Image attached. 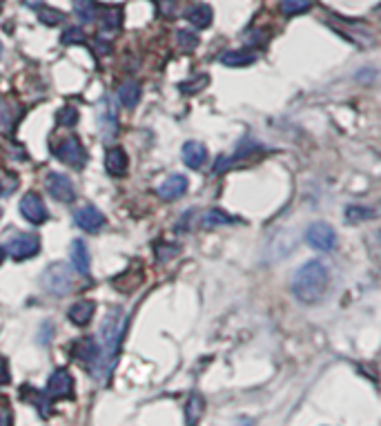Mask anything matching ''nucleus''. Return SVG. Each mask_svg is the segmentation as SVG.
Segmentation results:
<instances>
[{"instance_id": "obj_3", "label": "nucleus", "mask_w": 381, "mask_h": 426, "mask_svg": "<svg viewBox=\"0 0 381 426\" xmlns=\"http://www.w3.org/2000/svg\"><path fill=\"white\" fill-rule=\"evenodd\" d=\"M40 283H42V288H45V292L56 295V297H65L74 290L76 277H74L72 268L59 261V264H52L45 268V273L40 277Z\"/></svg>"}, {"instance_id": "obj_12", "label": "nucleus", "mask_w": 381, "mask_h": 426, "mask_svg": "<svg viewBox=\"0 0 381 426\" xmlns=\"http://www.w3.org/2000/svg\"><path fill=\"white\" fill-rule=\"evenodd\" d=\"M20 397L25 402H30V404H34L36 406V410L40 413V418H49L52 415V397L47 395V391L42 393V391H38V389H34V386H23L20 389Z\"/></svg>"}, {"instance_id": "obj_1", "label": "nucleus", "mask_w": 381, "mask_h": 426, "mask_svg": "<svg viewBox=\"0 0 381 426\" xmlns=\"http://www.w3.org/2000/svg\"><path fill=\"white\" fill-rule=\"evenodd\" d=\"M127 329V315L123 310H111L105 317L103 326H101V337H103V346L101 353H98V360L92 366L94 377L98 381H107L111 371L116 366V355L123 342V335Z\"/></svg>"}, {"instance_id": "obj_34", "label": "nucleus", "mask_w": 381, "mask_h": 426, "mask_svg": "<svg viewBox=\"0 0 381 426\" xmlns=\"http://www.w3.org/2000/svg\"><path fill=\"white\" fill-rule=\"evenodd\" d=\"M94 47H96V54H98V56H105V54L111 52V45H109L105 38H96V40H94Z\"/></svg>"}, {"instance_id": "obj_16", "label": "nucleus", "mask_w": 381, "mask_h": 426, "mask_svg": "<svg viewBox=\"0 0 381 426\" xmlns=\"http://www.w3.org/2000/svg\"><path fill=\"white\" fill-rule=\"evenodd\" d=\"M105 170L111 177H123L127 172V154L121 148H109L105 152Z\"/></svg>"}, {"instance_id": "obj_13", "label": "nucleus", "mask_w": 381, "mask_h": 426, "mask_svg": "<svg viewBox=\"0 0 381 426\" xmlns=\"http://www.w3.org/2000/svg\"><path fill=\"white\" fill-rule=\"evenodd\" d=\"M186 192H188V179L183 174L167 177L159 186V196L163 199V201H174V199L183 196Z\"/></svg>"}, {"instance_id": "obj_23", "label": "nucleus", "mask_w": 381, "mask_h": 426, "mask_svg": "<svg viewBox=\"0 0 381 426\" xmlns=\"http://www.w3.org/2000/svg\"><path fill=\"white\" fill-rule=\"evenodd\" d=\"M228 223H234V219L230 215H225L223 210H207L203 219H201V225L203 228H219V225H228Z\"/></svg>"}, {"instance_id": "obj_22", "label": "nucleus", "mask_w": 381, "mask_h": 426, "mask_svg": "<svg viewBox=\"0 0 381 426\" xmlns=\"http://www.w3.org/2000/svg\"><path fill=\"white\" fill-rule=\"evenodd\" d=\"M101 132H103V136L105 138H114L116 136V132H119V121H116V112H114V107H111L109 103L105 105V110L101 112Z\"/></svg>"}, {"instance_id": "obj_40", "label": "nucleus", "mask_w": 381, "mask_h": 426, "mask_svg": "<svg viewBox=\"0 0 381 426\" xmlns=\"http://www.w3.org/2000/svg\"><path fill=\"white\" fill-rule=\"evenodd\" d=\"M0 215H3V212H0Z\"/></svg>"}, {"instance_id": "obj_25", "label": "nucleus", "mask_w": 381, "mask_h": 426, "mask_svg": "<svg viewBox=\"0 0 381 426\" xmlns=\"http://www.w3.org/2000/svg\"><path fill=\"white\" fill-rule=\"evenodd\" d=\"M310 0H281L279 9L284 16H299V13H306L310 9Z\"/></svg>"}, {"instance_id": "obj_10", "label": "nucleus", "mask_w": 381, "mask_h": 426, "mask_svg": "<svg viewBox=\"0 0 381 426\" xmlns=\"http://www.w3.org/2000/svg\"><path fill=\"white\" fill-rule=\"evenodd\" d=\"M20 212H23V217L34 225H40V223L47 221V208H45V203H42V199L34 192H27L23 196Z\"/></svg>"}, {"instance_id": "obj_30", "label": "nucleus", "mask_w": 381, "mask_h": 426, "mask_svg": "<svg viewBox=\"0 0 381 426\" xmlns=\"http://www.w3.org/2000/svg\"><path fill=\"white\" fill-rule=\"evenodd\" d=\"M205 85H207V76H199V78H192V81H188V83H181L179 90H181L183 94H196V92H201Z\"/></svg>"}, {"instance_id": "obj_37", "label": "nucleus", "mask_w": 381, "mask_h": 426, "mask_svg": "<svg viewBox=\"0 0 381 426\" xmlns=\"http://www.w3.org/2000/svg\"><path fill=\"white\" fill-rule=\"evenodd\" d=\"M5 261V248H0V264Z\"/></svg>"}, {"instance_id": "obj_6", "label": "nucleus", "mask_w": 381, "mask_h": 426, "mask_svg": "<svg viewBox=\"0 0 381 426\" xmlns=\"http://www.w3.org/2000/svg\"><path fill=\"white\" fill-rule=\"evenodd\" d=\"M54 154L59 156V159H61L65 165L74 167V170H80V167L85 165V161H87V154H85V148L80 146V141H78L76 136L61 141L59 148L54 150Z\"/></svg>"}, {"instance_id": "obj_5", "label": "nucleus", "mask_w": 381, "mask_h": 426, "mask_svg": "<svg viewBox=\"0 0 381 426\" xmlns=\"http://www.w3.org/2000/svg\"><path fill=\"white\" fill-rule=\"evenodd\" d=\"M306 239H308L310 246H313L315 250H321V252H330L337 246V232L323 221H317L313 225H308Z\"/></svg>"}, {"instance_id": "obj_39", "label": "nucleus", "mask_w": 381, "mask_h": 426, "mask_svg": "<svg viewBox=\"0 0 381 426\" xmlns=\"http://www.w3.org/2000/svg\"><path fill=\"white\" fill-rule=\"evenodd\" d=\"M157 3H163V0H157Z\"/></svg>"}, {"instance_id": "obj_20", "label": "nucleus", "mask_w": 381, "mask_h": 426, "mask_svg": "<svg viewBox=\"0 0 381 426\" xmlns=\"http://www.w3.org/2000/svg\"><path fill=\"white\" fill-rule=\"evenodd\" d=\"M186 18L196 27V30H205V27L212 25V18H214V13H212V7H210V5H194L192 9H188Z\"/></svg>"}, {"instance_id": "obj_4", "label": "nucleus", "mask_w": 381, "mask_h": 426, "mask_svg": "<svg viewBox=\"0 0 381 426\" xmlns=\"http://www.w3.org/2000/svg\"><path fill=\"white\" fill-rule=\"evenodd\" d=\"M38 250H40V239L32 232H20L16 237H11L5 248V252L16 261L34 257V254H38Z\"/></svg>"}, {"instance_id": "obj_24", "label": "nucleus", "mask_w": 381, "mask_h": 426, "mask_svg": "<svg viewBox=\"0 0 381 426\" xmlns=\"http://www.w3.org/2000/svg\"><path fill=\"white\" fill-rule=\"evenodd\" d=\"M74 13L83 23H92V20H96L98 7L94 0H74Z\"/></svg>"}, {"instance_id": "obj_9", "label": "nucleus", "mask_w": 381, "mask_h": 426, "mask_svg": "<svg viewBox=\"0 0 381 426\" xmlns=\"http://www.w3.org/2000/svg\"><path fill=\"white\" fill-rule=\"evenodd\" d=\"M69 353H72V357L85 366H94L96 360H98V353H101V346L96 344L94 337H78L76 342L69 346Z\"/></svg>"}, {"instance_id": "obj_2", "label": "nucleus", "mask_w": 381, "mask_h": 426, "mask_svg": "<svg viewBox=\"0 0 381 426\" xmlns=\"http://www.w3.org/2000/svg\"><path fill=\"white\" fill-rule=\"evenodd\" d=\"M330 283V273L323 261L310 259L306 261L292 277V295L306 306H313L321 302Z\"/></svg>"}, {"instance_id": "obj_31", "label": "nucleus", "mask_w": 381, "mask_h": 426, "mask_svg": "<svg viewBox=\"0 0 381 426\" xmlns=\"http://www.w3.org/2000/svg\"><path fill=\"white\" fill-rule=\"evenodd\" d=\"M38 18L45 23V25H61L63 23V13L61 11H56V9H47V7H42L40 11H38Z\"/></svg>"}, {"instance_id": "obj_26", "label": "nucleus", "mask_w": 381, "mask_h": 426, "mask_svg": "<svg viewBox=\"0 0 381 426\" xmlns=\"http://www.w3.org/2000/svg\"><path fill=\"white\" fill-rule=\"evenodd\" d=\"M176 45L181 52H192V49H196V45H199V36L188 32V30H179L176 32Z\"/></svg>"}, {"instance_id": "obj_21", "label": "nucleus", "mask_w": 381, "mask_h": 426, "mask_svg": "<svg viewBox=\"0 0 381 426\" xmlns=\"http://www.w3.org/2000/svg\"><path fill=\"white\" fill-rule=\"evenodd\" d=\"M203 410H205V400H203V397L199 393L190 395V400L186 404V424L188 426H196V424H199L201 418H203Z\"/></svg>"}, {"instance_id": "obj_8", "label": "nucleus", "mask_w": 381, "mask_h": 426, "mask_svg": "<svg viewBox=\"0 0 381 426\" xmlns=\"http://www.w3.org/2000/svg\"><path fill=\"white\" fill-rule=\"evenodd\" d=\"M45 183H47L49 194L56 199V201H61V203H72L74 199H76L74 183L69 181L65 174H61V172H49Z\"/></svg>"}, {"instance_id": "obj_36", "label": "nucleus", "mask_w": 381, "mask_h": 426, "mask_svg": "<svg viewBox=\"0 0 381 426\" xmlns=\"http://www.w3.org/2000/svg\"><path fill=\"white\" fill-rule=\"evenodd\" d=\"M0 426H11V410L7 406H0Z\"/></svg>"}, {"instance_id": "obj_7", "label": "nucleus", "mask_w": 381, "mask_h": 426, "mask_svg": "<svg viewBox=\"0 0 381 426\" xmlns=\"http://www.w3.org/2000/svg\"><path fill=\"white\" fill-rule=\"evenodd\" d=\"M47 395L52 400H69L74 395V377L67 368H56L47 381Z\"/></svg>"}, {"instance_id": "obj_11", "label": "nucleus", "mask_w": 381, "mask_h": 426, "mask_svg": "<svg viewBox=\"0 0 381 426\" xmlns=\"http://www.w3.org/2000/svg\"><path fill=\"white\" fill-rule=\"evenodd\" d=\"M74 221H76L78 228L87 230V232H96V230H101L105 225L103 212L98 208H94V206H83L80 210H76Z\"/></svg>"}, {"instance_id": "obj_29", "label": "nucleus", "mask_w": 381, "mask_h": 426, "mask_svg": "<svg viewBox=\"0 0 381 426\" xmlns=\"http://www.w3.org/2000/svg\"><path fill=\"white\" fill-rule=\"evenodd\" d=\"M373 217V210L370 208H363V206H350L346 208V221L348 223H357V221H365Z\"/></svg>"}, {"instance_id": "obj_27", "label": "nucleus", "mask_w": 381, "mask_h": 426, "mask_svg": "<svg viewBox=\"0 0 381 426\" xmlns=\"http://www.w3.org/2000/svg\"><path fill=\"white\" fill-rule=\"evenodd\" d=\"M56 121H59L61 127H72L78 123V110L72 107V105H65L59 110V114H56Z\"/></svg>"}, {"instance_id": "obj_35", "label": "nucleus", "mask_w": 381, "mask_h": 426, "mask_svg": "<svg viewBox=\"0 0 381 426\" xmlns=\"http://www.w3.org/2000/svg\"><path fill=\"white\" fill-rule=\"evenodd\" d=\"M9 364H7V360H0V386H5V384H9Z\"/></svg>"}, {"instance_id": "obj_32", "label": "nucleus", "mask_w": 381, "mask_h": 426, "mask_svg": "<svg viewBox=\"0 0 381 426\" xmlns=\"http://www.w3.org/2000/svg\"><path fill=\"white\" fill-rule=\"evenodd\" d=\"M85 40V32L78 30V27H72V30H67L63 34V42L65 45H76V42H83Z\"/></svg>"}, {"instance_id": "obj_28", "label": "nucleus", "mask_w": 381, "mask_h": 426, "mask_svg": "<svg viewBox=\"0 0 381 426\" xmlns=\"http://www.w3.org/2000/svg\"><path fill=\"white\" fill-rule=\"evenodd\" d=\"M121 16H123V11H121L119 7L107 9V11H105V16H103V20H101L103 30H107V32L119 30V27H121Z\"/></svg>"}, {"instance_id": "obj_17", "label": "nucleus", "mask_w": 381, "mask_h": 426, "mask_svg": "<svg viewBox=\"0 0 381 426\" xmlns=\"http://www.w3.org/2000/svg\"><path fill=\"white\" fill-rule=\"evenodd\" d=\"M94 312H96V304L83 300V302H76L72 308H69L67 317H69V321H74L76 326H85V324H90V319L94 317Z\"/></svg>"}, {"instance_id": "obj_38", "label": "nucleus", "mask_w": 381, "mask_h": 426, "mask_svg": "<svg viewBox=\"0 0 381 426\" xmlns=\"http://www.w3.org/2000/svg\"><path fill=\"white\" fill-rule=\"evenodd\" d=\"M0 56H3V45H0Z\"/></svg>"}, {"instance_id": "obj_18", "label": "nucleus", "mask_w": 381, "mask_h": 426, "mask_svg": "<svg viewBox=\"0 0 381 426\" xmlns=\"http://www.w3.org/2000/svg\"><path fill=\"white\" fill-rule=\"evenodd\" d=\"M257 61V54L250 49H234V52H225L221 56V63L225 67H248Z\"/></svg>"}, {"instance_id": "obj_19", "label": "nucleus", "mask_w": 381, "mask_h": 426, "mask_svg": "<svg viewBox=\"0 0 381 426\" xmlns=\"http://www.w3.org/2000/svg\"><path fill=\"white\" fill-rule=\"evenodd\" d=\"M119 101L127 110L136 107L138 101H140V85L136 81H125L121 88H119Z\"/></svg>"}, {"instance_id": "obj_14", "label": "nucleus", "mask_w": 381, "mask_h": 426, "mask_svg": "<svg viewBox=\"0 0 381 426\" xmlns=\"http://www.w3.org/2000/svg\"><path fill=\"white\" fill-rule=\"evenodd\" d=\"M69 259H72V266L76 268V273L87 277L90 275V250L85 246L83 239H74L72 246H69Z\"/></svg>"}, {"instance_id": "obj_15", "label": "nucleus", "mask_w": 381, "mask_h": 426, "mask_svg": "<svg viewBox=\"0 0 381 426\" xmlns=\"http://www.w3.org/2000/svg\"><path fill=\"white\" fill-rule=\"evenodd\" d=\"M183 161H186L188 167L199 170L205 165L207 161V150L203 143H196V141H190V143L183 146Z\"/></svg>"}, {"instance_id": "obj_33", "label": "nucleus", "mask_w": 381, "mask_h": 426, "mask_svg": "<svg viewBox=\"0 0 381 426\" xmlns=\"http://www.w3.org/2000/svg\"><path fill=\"white\" fill-rule=\"evenodd\" d=\"M159 248H163V252L157 250V259H159V261H167L169 257H174V254H176V246L163 244V246H159Z\"/></svg>"}]
</instances>
